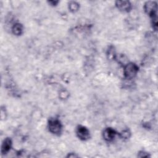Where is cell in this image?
<instances>
[{
  "instance_id": "obj_2",
  "label": "cell",
  "mask_w": 158,
  "mask_h": 158,
  "mask_svg": "<svg viewBox=\"0 0 158 158\" xmlns=\"http://www.w3.org/2000/svg\"><path fill=\"white\" fill-rule=\"evenodd\" d=\"M48 128L50 132L53 134H59L62 130V124L57 118H51L48 123Z\"/></svg>"
},
{
  "instance_id": "obj_6",
  "label": "cell",
  "mask_w": 158,
  "mask_h": 158,
  "mask_svg": "<svg viewBox=\"0 0 158 158\" xmlns=\"http://www.w3.org/2000/svg\"><path fill=\"white\" fill-rule=\"evenodd\" d=\"M11 144H12V142H11L10 139H9V138L5 139L2 143V147H1L2 153L6 154V152H7L11 148Z\"/></svg>"
},
{
  "instance_id": "obj_4",
  "label": "cell",
  "mask_w": 158,
  "mask_h": 158,
  "mask_svg": "<svg viewBox=\"0 0 158 158\" xmlns=\"http://www.w3.org/2000/svg\"><path fill=\"white\" fill-rule=\"evenodd\" d=\"M116 132L114 130L110 128H106L103 132V137L105 140L107 141H112L115 137Z\"/></svg>"
},
{
  "instance_id": "obj_8",
  "label": "cell",
  "mask_w": 158,
  "mask_h": 158,
  "mask_svg": "<svg viewBox=\"0 0 158 158\" xmlns=\"http://www.w3.org/2000/svg\"><path fill=\"white\" fill-rule=\"evenodd\" d=\"M69 9L70 11H72V12H75L77 11L78 8H79V5L77 2H70L69 3Z\"/></svg>"
},
{
  "instance_id": "obj_3",
  "label": "cell",
  "mask_w": 158,
  "mask_h": 158,
  "mask_svg": "<svg viewBox=\"0 0 158 158\" xmlns=\"http://www.w3.org/2000/svg\"><path fill=\"white\" fill-rule=\"evenodd\" d=\"M76 133L78 137L82 140H86L89 137V130H88V128L83 126H78L77 128Z\"/></svg>"
},
{
  "instance_id": "obj_1",
  "label": "cell",
  "mask_w": 158,
  "mask_h": 158,
  "mask_svg": "<svg viewBox=\"0 0 158 158\" xmlns=\"http://www.w3.org/2000/svg\"><path fill=\"white\" fill-rule=\"evenodd\" d=\"M138 71V68L137 65L133 63L127 64L123 69L124 75L127 79L133 78L137 73Z\"/></svg>"
},
{
  "instance_id": "obj_9",
  "label": "cell",
  "mask_w": 158,
  "mask_h": 158,
  "mask_svg": "<svg viewBox=\"0 0 158 158\" xmlns=\"http://www.w3.org/2000/svg\"><path fill=\"white\" fill-rule=\"evenodd\" d=\"M130 135V133L129 132V130H124V131H122V133H121L122 137V138H129Z\"/></svg>"
},
{
  "instance_id": "obj_5",
  "label": "cell",
  "mask_w": 158,
  "mask_h": 158,
  "mask_svg": "<svg viewBox=\"0 0 158 158\" xmlns=\"http://www.w3.org/2000/svg\"><path fill=\"white\" fill-rule=\"evenodd\" d=\"M117 7L122 11H128L131 8V4L127 1H118L116 2Z\"/></svg>"
},
{
  "instance_id": "obj_7",
  "label": "cell",
  "mask_w": 158,
  "mask_h": 158,
  "mask_svg": "<svg viewBox=\"0 0 158 158\" xmlns=\"http://www.w3.org/2000/svg\"><path fill=\"white\" fill-rule=\"evenodd\" d=\"M23 31V27L22 25L20 23H17L14 25L12 27V32L14 34L16 35H20Z\"/></svg>"
}]
</instances>
